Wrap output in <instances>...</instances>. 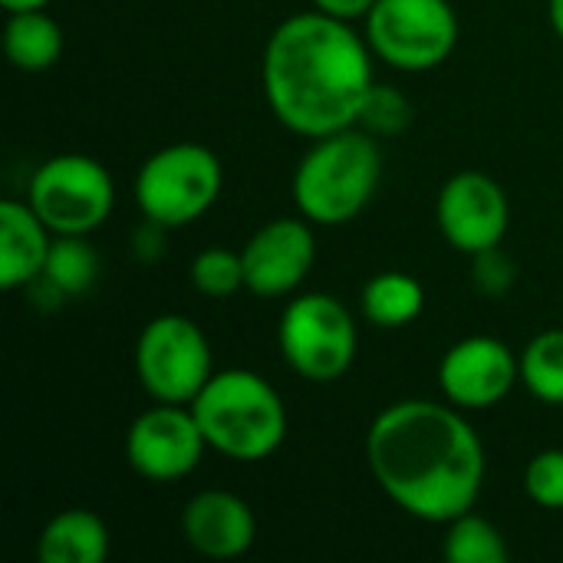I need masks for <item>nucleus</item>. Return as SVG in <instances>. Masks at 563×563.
<instances>
[{"instance_id":"15","label":"nucleus","mask_w":563,"mask_h":563,"mask_svg":"<svg viewBox=\"0 0 563 563\" xmlns=\"http://www.w3.org/2000/svg\"><path fill=\"white\" fill-rule=\"evenodd\" d=\"M53 231L43 224V218L30 208V201L3 198L0 201V287L20 290L40 280Z\"/></svg>"},{"instance_id":"18","label":"nucleus","mask_w":563,"mask_h":563,"mask_svg":"<svg viewBox=\"0 0 563 563\" xmlns=\"http://www.w3.org/2000/svg\"><path fill=\"white\" fill-rule=\"evenodd\" d=\"M360 303H363V313H366L369 323H376L383 330H399V327L412 323L422 313L426 290L412 274L383 271L373 280H366Z\"/></svg>"},{"instance_id":"11","label":"nucleus","mask_w":563,"mask_h":563,"mask_svg":"<svg viewBox=\"0 0 563 563\" xmlns=\"http://www.w3.org/2000/svg\"><path fill=\"white\" fill-rule=\"evenodd\" d=\"M435 221L442 238L462 251L478 254L498 247L511 224V205L505 188L485 172H459L452 175L435 201Z\"/></svg>"},{"instance_id":"22","label":"nucleus","mask_w":563,"mask_h":563,"mask_svg":"<svg viewBox=\"0 0 563 563\" xmlns=\"http://www.w3.org/2000/svg\"><path fill=\"white\" fill-rule=\"evenodd\" d=\"M191 284H195V290L201 297H211V300L234 297L241 287H247L241 251H231V247H221V244L198 251L195 261H191Z\"/></svg>"},{"instance_id":"9","label":"nucleus","mask_w":563,"mask_h":563,"mask_svg":"<svg viewBox=\"0 0 563 563\" xmlns=\"http://www.w3.org/2000/svg\"><path fill=\"white\" fill-rule=\"evenodd\" d=\"M135 373L155 402L191 406L205 383L214 376L211 343L195 320L181 313H162L139 333Z\"/></svg>"},{"instance_id":"23","label":"nucleus","mask_w":563,"mask_h":563,"mask_svg":"<svg viewBox=\"0 0 563 563\" xmlns=\"http://www.w3.org/2000/svg\"><path fill=\"white\" fill-rule=\"evenodd\" d=\"M409 122H412V102L406 99V92H399L396 86L373 82L356 125L373 135H399Z\"/></svg>"},{"instance_id":"28","label":"nucleus","mask_w":563,"mask_h":563,"mask_svg":"<svg viewBox=\"0 0 563 563\" xmlns=\"http://www.w3.org/2000/svg\"><path fill=\"white\" fill-rule=\"evenodd\" d=\"M548 16H551L554 33L563 40V0H551V3H548Z\"/></svg>"},{"instance_id":"17","label":"nucleus","mask_w":563,"mask_h":563,"mask_svg":"<svg viewBox=\"0 0 563 563\" xmlns=\"http://www.w3.org/2000/svg\"><path fill=\"white\" fill-rule=\"evenodd\" d=\"M3 53L20 73H46L63 56V26L46 10H20L7 16Z\"/></svg>"},{"instance_id":"5","label":"nucleus","mask_w":563,"mask_h":563,"mask_svg":"<svg viewBox=\"0 0 563 563\" xmlns=\"http://www.w3.org/2000/svg\"><path fill=\"white\" fill-rule=\"evenodd\" d=\"M224 188L221 158L198 142H172L152 152L135 175V205L145 221L168 231L198 221Z\"/></svg>"},{"instance_id":"27","label":"nucleus","mask_w":563,"mask_h":563,"mask_svg":"<svg viewBox=\"0 0 563 563\" xmlns=\"http://www.w3.org/2000/svg\"><path fill=\"white\" fill-rule=\"evenodd\" d=\"M0 7L7 13H20V10H46L49 0H0Z\"/></svg>"},{"instance_id":"10","label":"nucleus","mask_w":563,"mask_h":563,"mask_svg":"<svg viewBox=\"0 0 563 563\" xmlns=\"http://www.w3.org/2000/svg\"><path fill=\"white\" fill-rule=\"evenodd\" d=\"M205 449L208 439L191 406L155 402L125 432V462L139 478L152 485L188 478L198 468Z\"/></svg>"},{"instance_id":"19","label":"nucleus","mask_w":563,"mask_h":563,"mask_svg":"<svg viewBox=\"0 0 563 563\" xmlns=\"http://www.w3.org/2000/svg\"><path fill=\"white\" fill-rule=\"evenodd\" d=\"M99 280V254L86 234H56L40 284L56 297H82Z\"/></svg>"},{"instance_id":"16","label":"nucleus","mask_w":563,"mask_h":563,"mask_svg":"<svg viewBox=\"0 0 563 563\" xmlns=\"http://www.w3.org/2000/svg\"><path fill=\"white\" fill-rule=\"evenodd\" d=\"M40 563H102L109 558V528L89 508L53 515L36 538Z\"/></svg>"},{"instance_id":"14","label":"nucleus","mask_w":563,"mask_h":563,"mask_svg":"<svg viewBox=\"0 0 563 563\" xmlns=\"http://www.w3.org/2000/svg\"><path fill=\"white\" fill-rule=\"evenodd\" d=\"M185 544L211 561L244 558L257 541V518L244 498L224 488L198 492L181 511Z\"/></svg>"},{"instance_id":"26","label":"nucleus","mask_w":563,"mask_h":563,"mask_svg":"<svg viewBox=\"0 0 563 563\" xmlns=\"http://www.w3.org/2000/svg\"><path fill=\"white\" fill-rule=\"evenodd\" d=\"M313 7L320 13H330L336 20L353 23V20H366V13L376 7V0H313Z\"/></svg>"},{"instance_id":"3","label":"nucleus","mask_w":563,"mask_h":563,"mask_svg":"<svg viewBox=\"0 0 563 563\" xmlns=\"http://www.w3.org/2000/svg\"><path fill=\"white\" fill-rule=\"evenodd\" d=\"M383 178V148L373 132L350 125L313 139L294 172L297 211L317 228L350 224L376 195Z\"/></svg>"},{"instance_id":"8","label":"nucleus","mask_w":563,"mask_h":563,"mask_svg":"<svg viewBox=\"0 0 563 563\" xmlns=\"http://www.w3.org/2000/svg\"><path fill=\"white\" fill-rule=\"evenodd\" d=\"M366 43L399 73L442 66L459 43V16L449 0H376L366 13Z\"/></svg>"},{"instance_id":"12","label":"nucleus","mask_w":563,"mask_h":563,"mask_svg":"<svg viewBox=\"0 0 563 563\" xmlns=\"http://www.w3.org/2000/svg\"><path fill=\"white\" fill-rule=\"evenodd\" d=\"M247 290L257 297H287L294 294L317 261L313 221L300 218H274L251 234L241 247Z\"/></svg>"},{"instance_id":"24","label":"nucleus","mask_w":563,"mask_h":563,"mask_svg":"<svg viewBox=\"0 0 563 563\" xmlns=\"http://www.w3.org/2000/svg\"><path fill=\"white\" fill-rule=\"evenodd\" d=\"M525 492L534 505L563 511V449L538 452L525 468Z\"/></svg>"},{"instance_id":"6","label":"nucleus","mask_w":563,"mask_h":563,"mask_svg":"<svg viewBox=\"0 0 563 563\" xmlns=\"http://www.w3.org/2000/svg\"><path fill=\"white\" fill-rule=\"evenodd\" d=\"M277 346L297 376L310 383H333L350 373L360 350V333L346 303L317 290L300 294L284 307Z\"/></svg>"},{"instance_id":"7","label":"nucleus","mask_w":563,"mask_h":563,"mask_svg":"<svg viewBox=\"0 0 563 563\" xmlns=\"http://www.w3.org/2000/svg\"><path fill=\"white\" fill-rule=\"evenodd\" d=\"M26 201L53 234H92L115 208V181L99 158L66 152L33 172Z\"/></svg>"},{"instance_id":"25","label":"nucleus","mask_w":563,"mask_h":563,"mask_svg":"<svg viewBox=\"0 0 563 563\" xmlns=\"http://www.w3.org/2000/svg\"><path fill=\"white\" fill-rule=\"evenodd\" d=\"M515 277H518V267H515V261L501 251V244L472 254V284H475L482 294H488V297H505V294L515 287Z\"/></svg>"},{"instance_id":"4","label":"nucleus","mask_w":563,"mask_h":563,"mask_svg":"<svg viewBox=\"0 0 563 563\" xmlns=\"http://www.w3.org/2000/svg\"><path fill=\"white\" fill-rule=\"evenodd\" d=\"M191 412L208 449L231 462H264L287 439V406L254 369H221L195 396Z\"/></svg>"},{"instance_id":"1","label":"nucleus","mask_w":563,"mask_h":563,"mask_svg":"<svg viewBox=\"0 0 563 563\" xmlns=\"http://www.w3.org/2000/svg\"><path fill=\"white\" fill-rule=\"evenodd\" d=\"M366 462L383 495L409 518L449 525L472 511L485 485V445L459 406L402 399L366 435Z\"/></svg>"},{"instance_id":"13","label":"nucleus","mask_w":563,"mask_h":563,"mask_svg":"<svg viewBox=\"0 0 563 563\" xmlns=\"http://www.w3.org/2000/svg\"><path fill=\"white\" fill-rule=\"evenodd\" d=\"M515 383H521V360L495 336H465L439 363V389L459 409H492Z\"/></svg>"},{"instance_id":"21","label":"nucleus","mask_w":563,"mask_h":563,"mask_svg":"<svg viewBox=\"0 0 563 563\" xmlns=\"http://www.w3.org/2000/svg\"><path fill=\"white\" fill-rule=\"evenodd\" d=\"M521 360V383L538 402L563 406V330L538 333Z\"/></svg>"},{"instance_id":"20","label":"nucleus","mask_w":563,"mask_h":563,"mask_svg":"<svg viewBox=\"0 0 563 563\" xmlns=\"http://www.w3.org/2000/svg\"><path fill=\"white\" fill-rule=\"evenodd\" d=\"M445 541H442V558L449 563H508L511 551L501 534L488 518L465 511L455 521L445 525Z\"/></svg>"},{"instance_id":"2","label":"nucleus","mask_w":563,"mask_h":563,"mask_svg":"<svg viewBox=\"0 0 563 563\" xmlns=\"http://www.w3.org/2000/svg\"><path fill=\"white\" fill-rule=\"evenodd\" d=\"M261 76L274 119L303 139L356 125L376 82L366 36L320 10L294 13L271 33Z\"/></svg>"}]
</instances>
